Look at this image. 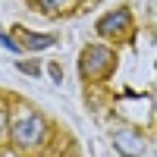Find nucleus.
Returning a JSON list of instances; mask_svg holds the SVG:
<instances>
[{"instance_id": "obj_10", "label": "nucleus", "mask_w": 157, "mask_h": 157, "mask_svg": "<svg viewBox=\"0 0 157 157\" xmlns=\"http://www.w3.org/2000/svg\"><path fill=\"white\" fill-rule=\"evenodd\" d=\"M47 72H50V78H54V82H60V78H63V72H60L57 63H50V69H47Z\"/></svg>"}, {"instance_id": "obj_6", "label": "nucleus", "mask_w": 157, "mask_h": 157, "mask_svg": "<svg viewBox=\"0 0 157 157\" xmlns=\"http://www.w3.org/2000/svg\"><path fill=\"white\" fill-rule=\"evenodd\" d=\"M16 69L25 75H41V63L38 60H16Z\"/></svg>"}, {"instance_id": "obj_3", "label": "nucleus", "mask_w": 157, "mask_h": 157, "mask_svg": "<svg viewBox=\"0 0 157 157\" xmlns=\"http://www.w3.org/2000/svg\"><path fill=\"white\" fill-rule=\"evenodd\" d=\"M94 29H98L101 38H120V35H129V29H132V13H129L126 6L110 10V13H104V16L98 19Z\"/></svg>"}, {"instance_id": "obj_7", "label": "nucleus", "mask_w": 157, "mask_h": 157, "mask_svg": "<svg viewBox=\"0 0 157 157\" xmlns=\"http://www.w3.org/2000/svg\"><path fill=\"white\" fill-rule=\"evenodd\" d=\"M38 3H41L47 13H57V10H63V6H69L72 0H38Z\"/></svg>"}, {"instance_id": "obj_4", "label": "nucleus", "mask_w": 157, "mask_h": 157, "mask_svg": "<svg viewBox=\"0 0 157 157\" xmlns=\"http://www.w3.org/2000/svg\"><path fill=\"white\" fill-rule=\"evenodd\" d=\"M113 148L123 157H141L145 154V135L135 132V129H120L113 135Z\"/></svg>"}, {"instance_id": "obj_8", "label": "nucleus", "mask_w": 157, "mask_h": 157, "mask_svg": "<svg viewBox=\"0 0 157 157\" xmlns=\"http://www.w3.org/2000/svg\"><path fill=\"white\" fill-rule=\"evenodd\" d=\"M0 44H3V47L10 50V54H22V44H16L10 35H0Z\"/></svg>"}, {"instance_id": "obj_5", "label": "nucleus", "mask_w": 157, "mask_h": 157, "mask_svg": "<svg viewBox=\"0 0 157 157\" xmlns=\"http://www.w3.org/2000/svg\"><path fill=\"white\" fill-rule=\"evenodd\" d=\"M54 44H57L54 35H35V32H25V38H22V47H29V50H44V47H54Z\"/></svg>"}, {"instance_id": "obj_2", "label": "nucleus", "mask_w": 157, "mask_h": 157, "mask_svg": "<svg viewBox=\"0 0 157 157\" xmlns=\"http://www.w3.org/2000/svg\"><path fill=\"white\" fill-rule=\"evenodd\" d=\"M44 132H47V123H44L38 113H22L19 120L13 123V129H10V135H13V141H16L19 148H35V145H41V141H44Z\"/></svg>"}, {"instance_id": "obj_1", "label": "nucleus", "mask_w": 157, "mask_h": 157, "mask_svg": "<svg viewBox=\"0 0 157 157\" xmlns=\"http://www.w3.org/2000/svg\"><path fill=\"white\" fill-rule=\"evenodd\" d=\"M113 63H116V54H113L110 47H104V44H88V47L82 50L78 69H82L85 78H104V75H110Z\"/></svg>"}, {"instance_id": "obj_9", "label": "nucleus", "mask_w": 157, "mask_h": 157, "mask_svg": "<svg viewBox=\"0 0 157 157\" xmlns=\"http://www.w3.org/2000/svg\"><path fill=\"white\" fill-rule=\"evenodd\" d=\"M6 129H10V120H6V110L0 107V138L6 135Z\"/></svg>"}]
</instances>
